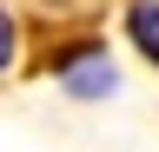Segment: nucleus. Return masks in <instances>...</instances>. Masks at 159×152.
<instances>
[{
	"instance_id": "f257e3e1",
	"label": "nucleus",
	"mask_w": 159,
	"mask_h": 152,
	"mask_svg": "<svg viewBox=\"0 0 159 152\" xmlns=\"http://www.w3.org/2000/svg\"><path fill=\"white\" fill-rule=\"evenodd\" d=\"M126 33H133V46L146 53V60L159 66V0H133V13H126Z\"/></svg>"
},
{
	"instance_id": "f03ea898",
	"label": "nucleus",
	"mask_w": 159,
	"mask_h": 152,
	"mask_svg": "<svg viewBox=\"0 0 159 152\" xmlns=\"http://www.w3.org/2000/svg\"><path fill=\"white\" fill-rule=\"evenodd\" d=\"M13 53H20V33H13V20H7V13H0V73L13 66Z\"/></svg>"
}]
</instances>
